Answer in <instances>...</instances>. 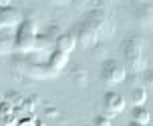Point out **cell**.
Masks as SVG:
<instances>
[{
    "label": "cell",
    "instance_id": "6da1fadb",
    "mask_svg": "<svg viewBox=\"0 0 153 126\" xmlns=\"http://www.w3.org/2000/svg\"><path fill=\"white\" fill-rule=\"evenodd\" d=\"M83 20L97 32L99 40H107V38L113 36L115 18H113V4L111 2H91Z\"/></svg>",
    "mask_w": 153,
    "mask_h": 126
},
{
    "label": "cell",
    "instance_id": "7a4b0ae2",
    "mask_svg": "<svg viewBox=\"0 0 153 126\" xmlns=\"http://www.w3.org/2000/svg\"><path fill=\"white\" fill-rule=\"evenodd\" d=\"M123 58H125V70L133 74H141L147 70V52H145V36L139 32H131L123 38Z\"/></svg>",
    "mask_w": 153,
    "mask_h": 126
},
{
    "label": "cell",
    "instance_id": "3957f363",
    "mask_svg": "<svg viewBox=\"0 0 153 126\" xmlns=\"http://www.w3.org/2000/svg\"><path fill=\"white\" fill-rule=\"evenodd\" d=\"M12 70H14V74H18L20 78H26V80H46V78L56 76V72L46 64V60H34L32 54L16 56L12 60Z\"/></svg>",
    "mask_w": 153,
    "mask_h": 126
},
{
    "label": "cell",
    "instance_id": "277c9868",
    "mask_svg": "<svg viewBox=\"0 0 153 126\" xmlns=\"http://www.w3.org/2000/svg\"><path fill=\"white\" fill-rule=\"evenodd\" d=\"M127 76V70H125V64L119 62L115 58H107L101 66V80L105 82L107 86H115V84H121Z\"/></svg>",
    "mask_w": 153,
    "mask_h": 126
},
{
    "label": "cell",
    "instance_id": "5b68a950",
    "mask_svg": "<svg viewBox=\"0 0 153 126\" xmlns=\"http://www.w3.org/2000/svg\"><path fill=\"white\" fill-rule=\"evenodd\" d=\"M24 20V12L14 4H2L0 6V32H8L20 26V22Z\"/></svg>",
    "mask_w": 153,
    "mask_h": 126
},
{
    "label": "cell",
    "instance_id": "8992f818",
    "mask_svg": "<svg viewBox=\"0 0 153 126\" xmlns=\"http://www.w3.org/2000/svg\"><path fill=\"white\" fill-rule=\"evenodd\" d=\"M133 18L141 30H153V0H141L133 2Z\"/></svg>",
    "mask_w": 153,
    "mask_h": 126
},
{
    "label": "cell",
    "instance_id": "52a82bcc",
    "mask_svg": "<svg viewBox=\"0 0 153 126\" xmlns=\"http://www.w3.org/2000/svg\"><path fill=\"white\" fill-rule=\"evenodd\" d=\"M71 32L75 34L76 44H81L83 48H95V46L101 42L99 36H97V32H95V30H93L89 24L85 22L83 18H81V20H76V22L73 24Z\"/></svg>",
    "mask_w": 153,
    "mask_h": 126
},
{
    "label": "cell",
    "instance_id": "ba28073f",
    "mask_svg": "<svg viewBox=\"0 0 153 126\" xmlns=\"http://www.w3.org/2000/svg\"><path fill=\"white\" fill-rule=\"evenodd\" d=\"M103 108H105V116H117L125 110V98L119 94V92H113L109 90L107 94L103 96Z\"/></svg>",
    "mask_w": 153,
    "mask_h": 126
},
{
    "label": "cell",
    "instance_id": "9c48e42d",
    "mask_svg": "<svg viewBox=\"0 0 153 126\" xmlns=\"http://www.w3.org/2000/svg\"><path fill=\"white\" fill-rule=\"evenodd\" d=\"M76 48V38L73 32H61L59 36L54 38V50L62 52V54H71Z\"/></svg>",
    "mask_w": 153,
    "mask_h": 126
},
{
    "label": "cell",
    "instance_id": "30bf717a",
    "mask_svg": "<svg viewBox=\"0 0 153 126\" xmlns=\"http://www.w3.org/2000/svg\"><path fill=\"white\" fill-rule=\"evenodd\" d=\"M46 64L59 74L62 68L69 64V54H62V52H59V50H53L48 56H46Z\"/></svg>",
    "mask_w": 153,
    "mask_h": 126
},
{
    "label": "cell",
    "instance_id": "8fae6325",
    "mask_svg": "<svg viewBox=\"0 0 153 126\" xmlns=\"http://www.w3.org/2000/svg\"><path fill=\"white\" fill-rule=\"evenodd\" d=\"M71 78H73V82H75L79 88H83V86L89 84V72L83 66H79V64L71 66Z\"/></svg>",
    "mask_w": 153,
    "mask_h": 126
},
{
    "label": "cell",
    "instance_id": "7c38bea8",
    "mask_svg": "<svg viewBox=\"0 0 153 126\" xmlns=\"http://www.w3.org/2000/svg\"><path fill=\"white\" fill-rule=\"evenodd\" d=\"M14 52V32H0V56Z\"/></svg>",
    "mask_w": 153,
    "mask_h": 126
},
{
    "label": "cell",
    "instance_id": "4fadbf2b",
    "mask_svg": "<svg viewBox=\"0 0 153 126\" xmlns=\"http://www.w3.org/2000/svg\"><path fill=\"white\" fill-rule=\"evenodd\" d=\"M149 120H151L149 110H145L143 106H135V108H133V112H131V122H137V124L147 126V124H149Z\"/></svg>",
    "mask_w": 153,
    "mask_h": 126
},
{
    "label": "cell",
    "instance_id": "5bb4252c",
    "mask_svg": "<svg viewBox=\"0 0 153 126\" xmlns=\"http://www.w3.org/2000/svg\"><path fill=\"white\" fill-rule=\"evenodd\" d=\"M129 98H131V104L133 106H143L145 100H147V90L143 86H135V88H131Z\"/></svg>",
    "mask_w": 153,
    "mask_h": 126
},
{
    "label": "cell",
    "instance_id": "9a60e30c",
    "mask_svg": "<svg viewBox=\"0 0 153 126\" xmlns=\"http://www.w3.org/2000/svg\"><path fill=\"white\" fill-rule=\"evenodd\" d=\"M38 102H40V98H38V96H28V98H24L22 104H20V110L32 114V112L36 110V104H38Z\"/></svg>",
    "mask_w": 153,
    "mask_h": 126
},
{
    "label": "cell",
    "instance_id": "2e32d148",
    "mask_svg": "<svg viewBox=\"0 0 153 126\" xmlns=\"http://www.w3.org/2000/svg\"><path fill=\"white\" fill-rule=\"evenodd\" d=\"M4 100H6V102H10L12 106H14V108H20V104H22V100H24V98L20 96L18 92H14V90H10V92L6 94V98H4Z\"/></svg>",
    "mask_w": 153,
    "mask_h": 126
},
{
    "label": "cell",
    "instance_id": "e0dca14e",
    "mask_svg": "<svg viewBox=\"0 0 153 126\" xmlns=\"http://www.w3.org/2000/svg\"><path fill=\"white\" fill-rule=\"evenodd\" d=\"M16 126H45L42 122H38V120H34L32 116H26V118H20L18 120V124Z\"/></svg>",
    "mask_w": 153,
    "mask_h": 126
},
{
    "label": "cell",
    "instance_id": "ac0fdd59",
    "mask_svg": "<svg viewBox=\"0 0 153 126\" xmlns=\"http://www.w3.org/2000/svg\"><path fill=\"white\" fill-rule=\"evenodd\" d=\"M93 126H111V118L105 116V114H99V116H95V120H93Z\"/></svg>",
    "mask_w": 153,
    "mask_h": 126
},
{
    "label": "cell",
    "instance_id": "d6986e66",
    "mask_svg": "<svg viewBox=\"0 0 153 126\" xmlns=\"http://www.w3.org/2000/svg\"><path fill=\"white\" fill-rule=\"evenodd\" d=\"M143 82H145V86L153 88V70H145V76H143Z\"/></svg>",
    "mask_w": 153,
    "mask_h": 126
},
{
    "label": "cell",
    "instance_id": "ffe728a7",
    "mask_svg": "<svg viewBox=\"0 0 153 126\" xmlns=\"http://www.w3.org/2000/svg\"><path fill=\"white\" fill-rule=\"evenodd\" d=\"M45 114H46V116H59V108H56V106H51V104H46V106H45Z\"/></svg>",
    "mask_w": 153,
    "mask_h": 126
},
{
    "label": "cell",
    "instance_id": "44dd1931",
    "mask_svg": "<svg viewBox=\"0 0 153 126\" xmlns=\"http://www.w3.org/2000/svg\"><path fill=\"white\" fill-rule=\"evenodd\" d=\"M71 2L67 0H51V6H69Z\"/></svg>",
    "mask_w": 153,
    "mask_h": 126
},
{
    "label": "cell",
    "instance_id": "7402d4cb",
    "mask_svg": "<svg viewBox=\"0 0 153 126\" xmlns=\"http://www.w3.org/2000/svg\"><path fill=\"white\" fill-rule=\"evenodd\" d=\"M129 126H143V124H137V122H129Z\"/></svg>",
    "mask_w": 153,
    "mask_h": 126
},
{
    "label": "cell",
    "instance_id": "603a6c76",
    "mask_svg": "<svg viewBox=\"0 0 153 126\" xmlns=\"http://www.w3.org/2000/svg\"><path fill=\"white\" fill-rule=\"evenodd\" d=\"M85 126H91V124H85Z\"/></svg>",
    "mask_w": 153,
    "mask_h": 126
}]
</instances>
